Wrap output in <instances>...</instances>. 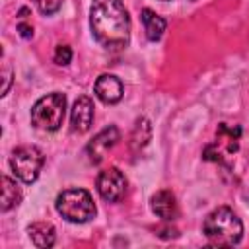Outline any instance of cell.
<instances>
[{"label":"cell","instance_id":"obj_18","mask_svg":"<svg viewBox=\"0 0 249 249\" xmlns=\"http://www.w3.org/2000/svg\"><path fill=\"white\" fill-rule=\"evenodd\" d=\"M18 31H19V35H21L23 39H29V37H33V27H31L29 23H23V21H19V23H18Z\"/></svg>","mask_w":249,"mask_h":249},{"label":"cell","instance_id":"obj_9","mask_svg":"<svg viewBox=\"0 0 249 249\" xmlns=\"http://www.w3.org/2000/svg\"><path fill=\"white\" fill-rule=\"evenodd\" d=\"M93 123V101L88 95H82L74 101L70 113V128L72 132H88Z\"/></svg>","mask_w":249,"mask_h":249},{"label":"cell","instance_id":"obj_20","mask_svg":"<svg viewBox=\"0 0 249 249\" xmlns=\"http://www.w3.org/2000/svg\"><path fill=\"white\" fill-rule=\"evenodd\" d=\"M8 88H10V72L6 70V72H4V89H2V95L8 93Z\"/></svg>","mask_w":249,"mask_h":249},{"label":"cell","instance_id":"obj_1","mask_svg":"<svg viewBox=\"0 0 249 249\" xmlns=\"http://www.w3.org/2000/svg\"><path fill=\"white\" fill-rule=\"evenodd\" d=\"M93 39L109 51L124 49L130 41V16L123 0H93L89 8Z\"/></svg>","mask_w":249,"mask_h":249},{"label":"cell","instance_id":"obj_17","mask_svg":"<svg viewBox=\"0 0 249 249\" xmlns=\"http://www.w3.org/2000/svg\"><path fill=\"white\" fill-rule=\"evenodd\" d=\"M72 60V49L68 45H58L54 51V62L58 66H66Z\"/></svg>","mask_w":249,"mask_h":249},{"label":"cell","instance_id":"obj_12","mask_svg":"<svg viewBox=\"0 0 249 249\" xmlns=\"http://www.w3.org/2000/svg\"><path fill=\"white\" fill-rule=\"evenodd\" d=\"M27 235L31 239V243L39 249H47L54 245L56 239V230L53 224L49 222H33L31 226H27Z\"/></svg>","mask_w":249,"mask_h":249},{"label":"cell","instance_id":"obj_16","mask_svg":"<svg viewBox=\"0 0 249 249\" xmlns=\"http://www.w3.org/2000/svg\"><path fill=\"white\" fill-rule=\"evenodd\" d=\"M33 2L37 4V8H39L41 14L51 16V14H56L60 10V6H62L64 0H33Z\"/></svg>","mask_w":249,"mask_h":249},{"label":"cell","instance_id":"obj_5","mask_svg":"<svg viewBox=\"0 0 249 249\" xmlns=\"http://www.w3.org/2000/svg\"><path fill=\"white\" fill-rule=\"evenodd\" d=\"M45 156L37 146H18L10 156V167L23 183H33L39 177Z\"/></svg>","mask_w":249,"mask_h":249},{"label":"cell","instance_id":"obj_14","mask_svg":"<svg viewBox=\"0 0 249 249\" xmlns=\"http://www.w3.org/2000/svg\"><path fill=\"white\" fill-rule=\"evenodd\" d=\"M19 202H21V189H19V185L12 177L4 175L2 177V204H0L2 212H8L10 208L18 206Z\"/></svg>","mask_w":249,"mask_h":249},{"label":"cell","instance_id":"obj_4","mask_svg":"<svg viewBox=\"0 0 249 249\" xmlns=\"http://www.w3.org/2000/svg\"><path fill=\"white\" fill-rule=\"evenodd\" d=\"M56 210L58 214L74 224L89 222L95 216V202L86 189H66L56 196Z\"/></svg>","mask_w":249,"mask_h":249},{"label":"cell","instance_id":"obj_2","mask_svg":"<svg viewBox=\"0 0 249 249\" xmlns=\"http://www.w3.org/2000/svg\"><path fill=\"white\" fill-rule=\"evenodd\" d=\"M202 231L210 245H237L243 237V224L231 208L218 206L206 216Z\"/></svg>","mask_w":249,"mask_h":249},{"label":"cell","instance_id":"obj_11","mask_svg":"<svg viewBox=\"0 0 249 249\" xmlns=\"http://www.w3.org/2000/svg\"><path fill=\"white\" fill-rule=\"evenodd\" d=\"M93 91H95L97 99H101L107 105H113V103L121 101V97H123V84L113 74H101L95 80Z\"/></svg>","mask_w":249,"mask_h":249},{"label":"cell","instance_id":"obj_19","mask_svg":"<svg viewBox=\"0 0 249 249\" xmlns=\"http://www.w3.org/2000/svg\"><path fill=\"white\" fill-rule=\"evenodd\" d=\"M158 235L167 239V237H177V235H179V231H177L175 228H163V230H160V231H158Z\"/></svg>","mask_w":249,"mask_h":249},{"label":"cell","instance_id":"obj_3","mask_svg":"<svg viewBox=\"0 0 249 249\" xmlns=\"http://www.w3.org/2000/svg\"><path fill=\"white\" fill-rule=\"evenodd\" d=\"M66 113V95L60 91H53L43 95L31 107V124L39 130L54 132L60 128Z\"/></svg>","mask_w":249,"mask_h":249},{"label":"cell","instance_id":"obj_7","mask_svg":"<svg viewBox=\"0 0 249 249\" xmlns=\"http://www.w3.org/2000/svg\"><path fill=\"white\" fill-rule=\"evenodd\" d=\"M124 191H126V179L121 169L109 167L97 175V193L103 200L117 202L124 196Z\"/></svg>","mask_w":249,"mask_h":249},{"label":"cell","instance_id":"obj_15","mask_svg":"<svg viewBox=\"0 0 249 249\" xmlns=\"http://www.w3.org/2000/svg\"><path fill=\"white\" fill-rule=\"evenodd\" d=\"M150 136H152L150 121H148V119H144V117H142V119H138V121H136V124H134V128H132L130 148H132V150H140V148H144V146L148 144Z\"/></svg>","mask_w":249,"mask_h":249},{"label":"cell","instance_id":"obj_13","mask_svg":"<svg viewBox=\"0 0 249 249\" xmlns=\"http://www.w3.org/2000/svg\"><path fill=\"white\" fill-rule=\"evenodd\" d=\"M140 18H142V23H144V31H146L148 41H160L161 35H163V31H165V25H167L165 19L161 16H158L150 8H144L142 14H140Z\"/></svg>","mask_w":249,"mask_h":249},{"label":"cell","instance_id":"obj_21","mask_svg":"<svg viewBox=\"0 0 249 249\" xmlns=\"http://www.w3.org/2000/svg\"><path fill=\"white\" fill-rule=\"evenodd\" d=\"M161 2H167V0H161Z\"/></svg>","mask_w":249,"mask_h":249},{"label":"cell","instance_id":"obj_6","mask_svg":"<svg viewBox=\"0 0 249 249\" xmlns=\"http://www.w3.org/2000/svg\"><path fill=\"white\" fill-rule=\"evenodd\" d=\"M239 134H241V128L237 124L230 126L226 123H222L216 130V140L204 150V160H210V161H220L224 154H233L237 152V140H239Z\"/></svg>","mask_w":249,"mask_h":249},{"label":"cell","instance_id":"obj_10","mask_svg":"<svg viewBox=\"0 0 249 249\" xmlns=\"http://www.w3.org/2000/svg\"><path fill=\"white\" fill-rule=\"evenodd\" d=\"M150 206H152V212L165 220V222H173L177 216H179V208H177V200H175V195L167 189H161L158 191L156 195H152L150 198Z\"/></svg>","mask_w":249,"mask_h":249},{"label":"cell","instance_id":"obj_8","mask_svg":"<svg viewBox=\"0 0 249 249\" xmlns=\"http://www.w3.org/2000/svg\"><path fill=\"white\" fill-rule=\"evenodd\" d=\"M121 138V134H119V128L117 126H105L101 132H97L95 136H93V140L86 146V154H88V160L91 161V163H99L101 161V158H103V154L109 150V148H113L115 144H117V140Z\"/></svg>","mask_w":249,"mask_h":249}]
</instances>
